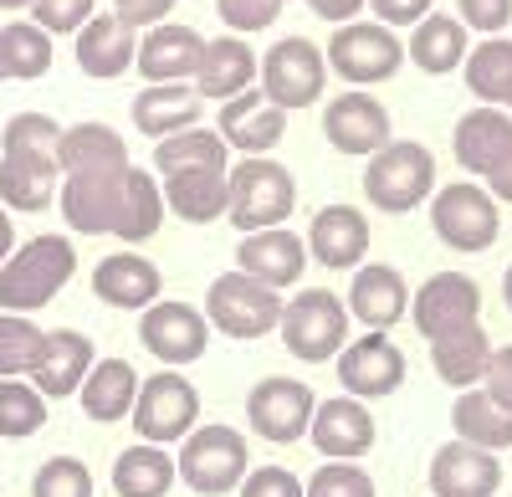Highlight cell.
<instances>
[{
	"mask_svg": "<svg viewBox=\"0 0 512 497\" xmlns=\"http://www.w3.org/2000/svg\"><path fill=\"white\" fill-rule=\"evenodd\" d=\"M236 492L241 497H308L303 492V477L287 472V467H251Z\"/></svg>",
	"mask_w": 512,
	"mask_h": 497,
	"instance_id": "49",
	"label": "cell"
},
{
	"mask_svg": "<svg viewBox=\"0 0 512 497\" xmlns=\"http://www.w3.org/2000/svg\"><path fill=\"white\" fill-rule=\"evenodd\" d=\"M410 318H415V334L425 344L451 334V328L482 323V287H477V277H466V272H431L415 287Z\"/></svg>",
	"mask_w": 512,
	"mask_h": 497,
	"instance_id": "13",
	"label": "cell"
},
{
	"mask_svg": "<svg viewBox=\"0 0 512 497\" xmlns=\"http://www.w3.org/2000/svg\"><path fill=\"white\" fill-rule=\"evenodd\" d=\"M31 497H93V467L82 457H47L31 477Z\"/></svg>",
	"mask_w": 512,
	"mask_h": 497,
	"instance_id": "44",
	"label": "cell"
},
{
	"mask_svg": "<svg viewBox=\"0 0 512 497\" xmlns=\"http://www.w3.org/2000/svg\"><path fill=\"white\" fill-rule=\"evenodd\" d=\"M62 123L47 113H16L0 129V205L11 211H47L62 190L57 170Z\"/></svg>",
	"mask_w": 512,
	"mask_h": 497,
	"instance_id": "1",
	"label": "cell"
},
{
	"mask_svg": "<svg viewBox=\"0 0 512 497\" xmlns=\"http://www.w3.org/2000/svg\"><path fill=\"white\" fill-rule=\"evenodd\" d=\"M231 170H185V175H164V211H175L190 226H210L226 216L231 200Z\"/></svg>",
	"mask_w": 512,
	"mask_h": 497,
	"instance_id": "33",
	"label": "cell"
},
{
	"mask_svg": "<svg viewBox=\"0 0 512 497\" xmlns=\"http://www.w3.org/2000/svg\"><path fill=\"white\" fill-rule=\"evenodd\" d=\"M451 149H456V164H461L466 175L487 180L497 164L512 154V113H507V108H487V103H477L472 113H461V118H456Z\"/></svg>",
	"mask_w": 512,
	"mask_h": 497,
	"instance_id": "23",
	"label": "cell"
},
{
	"mask_svg": "<svg viewBox=\"0 0 512 497\" xmlns=\"http://www.w3.org/2000/svg\"><path fill=\"white\" fill-rule=\"evenodd\" d=\"M451 431H456V441L477 446V451H492V457L512 446V416H507V410H502L482 385L456 395V405H451Z\"/></svg>",
	"mask_w": 512,
	"mask_h": 497,
	"instance_id": "36",
	"label": "cell"
},
{
	"mask_svg": "<svg viewBox=\"0 0 512 497\" xmlns=\"http://www.w3.org/2000/svg\"><path fill=\"white\" fill-rule=\"evenodd\" d=\"M16 226H11V211H0V267H6L11 262V252H16Z\"/></svg>",
	"mask_w": 512,
	"mask_h": 497,
	"instance_id": "55",
	"label": "cell"
},
{
	"mask_svg": "<svg viewBox=\"0 0 512 497\" xmlns=\"http://www.w3.org/2000/svg\"><path fill=\"white\" fill-rule=\"evenodd\" d=\"M431 231L451 252H487L502 231V211L482 180H451L431 195Z\"/></svg>",
	"mask_w": 512,
	"mask_h": 497,
	"instance_id": "8",
	"label": "cell"
},
{
	"mask_svg": "<svg viewBox=\"0 0 512 497\" xmlns=\"http://www.w3.org/2000/svg\"><path fill=\"white\" fill-rule=\"evenodd\" d=\"M313 390L303 380H292V375H267V380H256L251 395H246V426L262 436V441H277V446H292V441H303L308 426H313Z\"/></svg>",
	"mask_w": 512,
	"mask_h": 497,
	"instance_id": "12",
	"label": "cell"
},
{
	"mask_svg": "<svg viewBox=\"0 0 512 497\" xmlns=\"http://www.w3.org/2000/svg\"><path fill=\"white\" fill-rule=\"evenodd\" d=\"M57 170L88 175V170H128V144L108 123H72L57 139Z\"/></svg>",
	"mask_w": 512,
	"mask_h": 497,
	"instance_id": "35",
	"label": "cell"
},
{
	"mask_svg": "<svg viewBox=\"0 0 512 497\" xmlns=\"http://www.w3.org/2000/svg\"><path fill=\"white\" fill-rule=\"evenodd\" d=\"M231 200H226V216L241 236L251 231H277L287 216H292V205H297V180L287 164H277L272 154L262 159H241L231 164Z\"/></svg>",
	"mask_w": 512,
	"mask_h": 497,
	"instance_id": "4",
	"label": "cell"
},
{
	"mask_svg": "<svg viewBox=\"0 0 512 497\" xmlns=\"http://www.w3.org/2000/svg\"><path fill=\"white\" fill-rule=\"evenodd\" d=\"M200 93L190 82H149V88L134 98V129L144 139H169V134H185L200 123Z\"/></svg>",
	"mask_w": 512,
	"mask_h": 497,
	"instance_id": "30",
	"label": "cell"
},
{
	"mask_svg": "<svg viewBox=\"0 0 512 497\" xmlns=\"http://www.w3.org/2000/svg\"><path fill=\"white\" fill-rule=\"evenodd\" d=\"M41 328L21 313H0V380H31V364L41 354Z\"/></svg>",
	"mask_w": 512,
	"mask_h": 497,
	"instance_id": "43",
	"label": "cell"
},
{
	"mask_svg": "<svg viewBox=\"0 0 512 497\" xmlns=\"http://www.w3.org/2000/svg\"><path fill=\"white\" fill-rule=\"evenodd\" d=\"M502 303H507V313H512V267L502 272Z\"/></svg>",
	"mask_w": 512,
	"mask_h": 497,
	"instance_id": "56",
	"label": "cell"
},
{
	"mask_svg": "<svg viewBox=\"0 0 512 497\" xmlns=\"http://www.w3.org/2000/svg\"><path fill=\"white\" fill-rule=\"evenodd\" d=\"M338 364V385L354 400H384L405 385V349L390 334H359L344 344Z\"/></svg>",
	"mask_w": 512,
	"mask_h": 497,
	"instance_id": "16",
	"label": "cell"
},
{
	"mask_svg": "<svg viewBox=\"0 0 512 497\" xmlns=\"http://www.w3.org/2000/svg\"><path fill=\"white\" fill-rule=\"evenodd\" d=\"M431 6H436V0H369L374 21H379V26H390V31L425 21V16H431Z\"/></svg>",
	"mask_w": 512,
	"mask_h": 497,
	"instance_id": "50",
	"label": "cell"
},
{
	"mask_svg": "<svg viewBox=\"0 0 512 497\" xmlns=\"http://www.w3.org/2000/svg\"><path fill=\"white\" fill-rule=\"evenodd\" d=\"M47 426V395L31 380H0V436L26 441Z\"/></svg>",
	"mask_w": 512,
	"mask_h": 497,
	"instance_id": "42",
	"label": "cell"
},
{
	"mask_svg": "<svg viewBox=\"0 0 512 497\" xmlns=\"http://www.w3.org/2000/svg\"><path fill=\"white\" fill-rule=\"evenodd\" d=\"M277 334H282L292 359L328 364L349 344V308L338 293H328V287H303V293H292V303H282Z\"/></svg>",
	"mask_w": 512,
	"mask_h": 497,
	"instance_id": "5",
	"label": "cell"
},
{
	"mask_svg": "<svg viewBox=\"0 0 512 497\" xmlns=\"http://www.w3.org/2000/svg\"><path fill=\"white\" fill-rule=\"evenodd\" d=\"M77 400L88 410V421H98V426L128 421L134 416V400H139V369L128 359H98L93 375L82 380Z\"/></svg>",
	"mask_w": 512,
	"mask_h": 497,
	"instance_id": "32",
	"label": "cell"
},
{
	"mask_svg": "<svg viewBox=\"0 0 512 497\" xmlns=\"http://www.w3.org/2000/svg\"><path fill=\"white\" fill-rule=\"evenodd\" d=\"M0 82H6V62H0Z\"/></svg>",
	"mask_w": 512,
	"mask_h": 497,
	"instance_id": "59",
	"label": "cell"
},
{
	"mask_svg": "<svg viewBox=\"0 0 512 497\" xmlns=\"http://www.w3.org/2000/svg\"><path fill=\"white\" fill-rule=\"evenodd\" d=\"M216 16L226 21V31H231V36L267 31V26L282 16V0H216Z\"/></svg>",
	"mask_w": 512,
	"mask_h": 497,
	"instance_id": "47",
	"label": "cell"
},
{
	"mask_svg": "<svg viewBox=\"0 0 512 497\" xmlns=\"http://www.w3.org/2000/svg\"><path fill=\"white\" fill-rule=\"evenodd\" d=\"M349 318H359L369 334H384L410 313V287L400 277V267H384V262H364L349 282V298H344Z\"/></svg>",
	"mask_w": 512,
	"mask_h": 497,
	"instance_id": "24",
	"label": "cell"
},
{
	"mask_svg": "<svg viewBox=\"0 0 512 497\" xmlns=\"http://www.w3.org/2000/svg\"><path fill=\"white\" fill-rule=\"evenodd\" d=\"M139 344L164 364V369H180L195 364L210 349V323L200 308L180 303V298H159L154 308H144L139 318Z\"/></svg>",
	"mask_w": 512,
	"mask_h": 497,
	"instance_id": "14",
	"label": "cell"
},
{
	"mask_svg": "<svg viewBox=\"0 0 512 497\" xmlns=\"http://www.w3.org/2000/svg\"><path fill=\"white\" fill-rule=\"evenodd\" d=\"M159 226H164V190H159V180L149 170H139V164H134L128 180H123V205H118L113 236L128 241V246H139V241L159 236Z\"/></svg>",
	"mask_w": 512,
	"mask_h": 497,
	"instance_id": "38",
	"label": "cell"
},
{
	"mask_svg": "<svg viewBox=\"0 0 512 497\" xmlns=\"http://www.w3.org/2000/svg\"><path fill=\"white\" fill-rule=\"evenodd\" d=\"M77 272V246L57 231L31 236L16 246L11 262L0 267V313H21L31 318L36 308H47Z\"/></svg>",
	"mask_w": 512,
	"mask_h": 497,
	"instance_id": "2",
	"label": "cell"
},
{
	"mask_svg": "<svg viewBox=\"0 0 512 497\" xmlns=\"http://www.w3.org/2000/svg\"><path fill=\"white\" fill-rule=\"evenodd\" d=\"M482 390H487V395L507 410V416H512V344H507V349H492V364H487Z\"/></svg>",
	"mask_w": 512,
	"mask_h": 497,
	"instance_id": "52",
	"label": "cell"
},
{
	"mask_svg": "<svg viewBox=\"0 0 512 497\" xmlns=\"http://www.w3.org/2000/svg\"><path fill=\"white\" fill-rule=\"evenodd\" d=\"M98 364V349L88 334H77V328H52L47 339H41V354L31 364V385L47 395V400H67L82 390V380L93 375Z\"/></svg>",
	"mask_w": 512,
	"mask_h": 497,
	"instance_id": "22",
	"label": "cell"
},
{
	"mask_svg": "<svg viewBox=\"0 0 512 497\" xmlns=\"http://www.w3.org/2000/svg\"><path fill=\"white\" fill-rule=\"evenodd\" d=\"M456 21L466 31H482V36H502L512 21V0H456Z\"/></svg>",
	"mask_w": 512,
	"mask_h": 497,
	"instance_id": "48",
	"label": "cell"
},
{
	"mask_svg": "<svg viewBox=\"0 0 512 497\" xmlns=\"http://www.w3.org/2000/svg\"><path fill=\"white\" fill-rule=\"evenodd\" d=\"M256 72H262V57H256L241 36L226 31L216 41H205V57H200V72H195V93L216 98V103H231L246 88H256Z\"/></svg>",
	"mask_w": 512,
	"mask_h": 497,
	"instance_id": "28",
	"label": "cell"
},
{
	"mask_svg": "<svg viewBox=\"0 0 512 497\" xmlns=\"http://www.w3.org/2000/svg\"><path fill=\"white\" fill-rule=\"evenodd\" d=\"M169 11H175V0H113V16L128 21L134 31H154V26H164Z\"/></svg>",
	"mask_w": 512,
	"mask_h": 497,
	"instance_id": "51",
	"label": "cell"
},
{
	"mask_svg": "<svg viewBox=\"0 0 512 497\" xmlns=\"http://www.w3.org/2000/svg\"><path fill=\"white\" fill-rule=\"evenodd\" d=\"M134 170V164H128ZM128 170H88V175H62L57 190V211L77 236H108L118 221V205H123V180Z\"/></svg>",
	"mask_w": 512,
	"mask_h": 497,
	"instance_id": "17",
	"label": "cell"
},
{
	"mask_svg": "<svg viewBox=\"0 0 512 497\" xmlns=\"http://www.w3.org/2000/svg\"><path fill=\"white\" fill-rule=\"evenodd\" d=\"M139 62V31L118 21V16H93L88 26L77 31V67L98 77V82H113L123 77L128 67Z\"/></svg>",
	"mask_w": 512,
	"mask_h": 497,
	"instance_id": "29",
	"label": "cell"
},
{
	"mask_svg": "<svg viewBox=\"0 0 512 497\" xmlns=\"http://www.w3.org/2000/svg\"><path fill=\"white\" fill-rule=\"evenodd\" d=\"M308 257L328 272H359L369 257V216L359 205H323L308 226Z\"/></svg>",
	"mask_w": 512,
	"mask_h": 497,
	"instance_id": "19",
	"label": "cell"
},
{
	"mask_svg": "<svg viewBox=\"0 0 512 497\" xmlns=\"http://www.w3.org/2000/svg\"><path fill=\"white\" fill-rule=\"evenodd\" d=\"M93 293H98V303H108V308L144 313V308H154L159 293H164V272H159L149 257H139V252H113V257H103V262L93 267Z\"/></svg>",
	"mask_w": 512,
	"mask_h": 497,
	"instance_id": "25",
	"label": "cell"
},
{
	"mask_svg": "<svg viewBox=\"0 0 512 497\" xmlns=\"http://www.w3.org/2000/svg\"><path fill=\"white\" fill-rule=\"evenodd\" d=\"M323 57H328V72H338L349 88H369V82H384L405 67V41L379 21H344L333 26Z\"/></svg>",
	"mask_w": 512,
	"mask_h": 497,
	"instance_id": "9",
	"label": "cell"
},
{
	"mask_svg": "<svg viewBox=\"0 0 512 497\" xmlns=\"http://www.w3.org/2000/svg\"><path fill=\"white\" fill-rule=\"evenodd\" d=\"M482 185H487V195H492L497 205H512V154H507V159L497 164V170H492V175H487Z\"/></svg>",
	"mask_w": 512,
	"mask_h": 497,
	"instance_id": "54",
	"label": "cell"
},
{
	"mask_svg": "<svg viewBox=\"0 0 512 497\" xmlns=\"http://www.w3.org/2000/svg\"><path fill=\"white\" fill-rule=\"evenodd\" d=\"M466 52H472V31H466L456 16H441L431 11L425 21L410 26V41H405V57L420 67V72H431V77H446L466 62Z\"/></svg>",
	"mask_w": 512,
	"mask_h": 497,
	"instance_id": "34",
	"label": "cell"
},
{
	"mask_svg": "<svg viewBox=\"0 0 512 497\" xmlns=\"http://www.w3.org/2000/svg\"><path fill=\"white\" fill-rule=\"evenodd\" d=\"M200 57H205V36L195 26H175V21H164L154 31L139 36V72L144 82H185L200 72Z\"/></svg>",
	"mask_w": 512,
	"mask_h": 497,
	"instance_id": "27",
	"label": "cell"
},
{
	"mask_svg": "<svg viewBox=\"0 0 512 497\" xmlns=\"http://www.w3.org/2000/svg\"><path fill=\"white\" fill-rule=\"evenodd\" d=\"M502 108H507V113H512V88H507V98H502Z\"/></svg>",
	"mask_w": 512,
	"mask_h": 497,
	"instance_id": "58",
	"label": "cell"
},
{
	"mask_svg": "<svg viewBox=\"0 0 512 497\" xmlns=\"http://www.w3.org/2000/svg\"><path fill=\"white\" fill-rule=\"evenodd\" d=\"M175 477H180L175 457H169L164 446H149V441L118 451V462H113V492L118 497H169L175 492Z\"/></svg>",
	"mask_w": 512,
	"mask_h": 497,
	"instance_id": "37",
	"label": "cell"
},
{
	"mask_svg": "<svg viewBox=\"0 0 512 497\" xmlns=\"http://www.w3.org/2000/svg\"><path fill=\"white\" fill-rule=\"evenodd\" d=\"M461 72H466V88H472L477 103L502 108V98H507V88H512V41H507V36L477 41V47L466 52Z\"/></svg>",
	"mask_w": 512,
	"mask_h": 497,
	"instance_id": "40",
	"label": "cell"
},
{
	"mask_svg": "<svg viewBox=\"0 0 512 497\" xmlns=\"http://www.w3.org/2000/svg\"><path fill=\"white\" fill-rule=\"evenodd\" d=\"M134 431L149 446H175L195 431L200 421V390L180 375V369H159V375L139 380V400H134Z\"/></svg>",
	"mask_w": 512,
	"mask_h": 497,
	"instance_id": "10",
	"label": "cell"
},
{
	"mask_svg": "<svg viewBox=\"0 0 512 497\" xmlns=\"http://www.w3.org/2000/svg\"><path fill=\"white\" fill-rule=\"evenodd\" d=\"M308 497H379L374 492V477L359 467V462H323L308 482H303Z\"/></svg>",
	"mask_w": 512,
	"mask_h": 497,
	"instance_id": "45",
	"label": "cell"
},
{
	"mask_svg": "<svg viewBox=\"0 0 512 497\" xmlns=\"http://www.w3.org/2000/svg\"><path fill=\"white\" fill-rule=\"evenodd\" d=\"M256 77H262V93L282 113L313 108L323 98V88H328V57H323V47H313L308 36H282V41H272V52L262 57V72Z\"/></svg>",
	"mask_w": 512,
	"mask_h": 497,
	"instance_id": "11",
	"label": "cell"
},
{
	"mask_svg": "<svg viewBox=\"0 0 512 497\" xmlns=\"http://www.w3.org/2000/svg\"><path fill=\"white\" fill-rule=\"evenodd\" d=\"M431 364H436V375L451 390H477L487 380V364H492L487 328L482 323H466V328H451V334L431 339Z\"/></svg>",
	"mask_w": 512,
	"mask_h": 497,
	"instance_id": "31",
	"label": "cell"
},
{
	"mask_svg": "<svg viewBox=\"0 0 512 497\" xmlns=\"http://www.w3.org/2000/svg\"><path fill=\"white\" fill-rule=\"evenodd\" d=\"M0 11H31V0H0Z\"/></svg>",
	"mask_w": 512,
	"mask_h": 497,
	"instance_id": "57",
	"label": "cell"
},
{
	"mask_svg": "<svg viewBox=\"0 0 512 497\" xmlns=\"http://www.w3.org/2000/svg\"><path fill=\"white\" fill-rule=\"evenodd\" d=\"M180 477L190 482V492L200 497H226L246 482L251 472V446L236 426H195L180 441V457H175Z\"/></svg>",
	"mask_w": 512,
	"mask_h": 497,
	"instance_id": "6",
	"label": "cell"
},
{
	"mask_svg": "<svg viewBox=\"0 0 512 497\" xmlns=\"http://www.w3.org/2000/svg\"><path fill=\"white\" fill-rule=\"evenodd\" d=\"M308 436H313V451H323V462H359L374 451L379 426H374V410L364 400L333 395V400H318Z\"/></svg>",
	"mask_w": 512,
	"mask_h": 497,
	"instance_id": "18",
	"label": "cell"
},
{
	"mask_svg": "<svg viewBox=\"0 0 512 497\" xmlns=\"http://www.w3.org/2000/svg\"><path fill=\"white\" fill-rule=\"evenodd\" d=\"M323 139H328L338 154H349V159H369V154H379L384 144L395 139L390 108H384L374 93H364V88L338 93V98L323 108Z\"/></svg>",
	"mask_w": 512,
	"mask_h": 497,
	"instance_id": "15",
	"label": "cell"
},
{
	"mask_svg": "<svg viewBox=\"0 0 512 497\" xmlns=\"http://www.w3.org/2000/svg\"><path fill=\"white\" fill-rule=\"evenodd\" d=\"M236 272L256 277L262 287H272V293H282V287H297L308 272V241L277 226V231H251L241 236L236 246Z\"/></svg>",
	"mask_w": 512,
	"mask_h": 497,
	"instance_id": "20",
	"label": "cell"
},
{
	"mask_svg": "<svg viewBox=\"0 0 512 497\" xmlns=\"http://www.w3.org/2000/svg\"><path fill=\"white\" fill-rule=\"evenodd\" d=\"M436 195V154L415 139H390L364 164V200L384 216H410Z\"/></svg>",
	"mask_w": 512,
	"mask_h": 497,
	"instance_id": "3",
	"label": "cell"
},
{
	"mask_svg": "<svg viewBox=\"0 0 512 497\" xmlns=\"http://www.w3.org/2000/svg\"><path fill=\"white\" fill-rule=\"evenodd\" d=\"M502 487V462L492 451H477L466 441H446L431 457V492L436 497H492Z\"/></svg>",
	"mask_w": 512,
	"mask_h": 497,
	"instance_id": "26",
	"label": "cell"
},
{
	"mask_svg": "<svg viewBox=\"0 0 512 497\" xmlns=\"http://www.w3.org/2000/svg\"><path fill=\"white\" fill-rule=\"evenodd\" d=\"M0 62H6V77L16 82H36L52 72V36L36 21H11L0 26Z\"/></svg>",
	"mask_w": 512,
	"mask_h": 497,
	"instance_id": "41",
	"label": "cell"
},
{
	"mask_svg": "<svg viewBox=\"0 0 512 497\" xmlns=\"http://www.w3.org/2000/svg\"><path fill=\"white\" fill-rule=\"evenodd\" d=\"M154 170L159 175H185V170H231V149L216 129H185L154 144Z\"/></svg>",
	"mask_w": 512,
	"mask_h": 497,
	"instance_id": "39",
	"label": "cell"
},
{
	"mask_svg": "<svg viewBox=\"0 0 512 497\" xmlns=\"http://www.w3.org/2000/svg\"><path fill=\"white\" fill-rule=\"evenodd\" d=\"M93 16V0H31V21L47 36H77Z\"/></svg>",
	"mask_w": 512,
	"mask_h": 497,
	"instance_id": "46",
	"label": "cell"
},
{
	"mask_svg": "<svg viewBox=\"0 0 512 497\" xmlns=\"http://www.w3.org/2000/svg\"><path fill=\"white\" fill-rule=\"evenodd\" d=\"M216 134L226 139V149H241L246 159H262L282 144L287 134V113L262 93V88H246L241 98L221 103V118H216Z\"/></svg>",
	"mask_w": 512,
	"mask_h": 497,
	"instance_id": "21",
	"label": "cell"
},
{
	"mask_svg": "<svg viewBox=\"0 0 512 497\" xmlns=\"http://www.w3.org/2000/svg\"><path fill=\"white\" fill-rule=\"evenodd\" d=\"M200 313L216 334L251 344V339H267L282 323V293H272V287H262L246 272H221L216 282H210Z\"/></svg>",
	"mask_w": 512,
	"mask_h": 497,
	"instance_id": "7",
	"label": "cell"
},
{
	"mask_svg": "<svg viewBox=\"0 0 512 497\" xmlns=\"http://www.w3.org/2000/svg\"><path fill=\"white\" fill-rule=\"evenodd\" d=\"M313 6V16H323V21H333V26H344V21H354L369 0H308Z\"/></svg>",
	"mask_w": 512,
	"mask_h": 497,
	"instance_id": "53",
	"label": "cell"
},
{
	"mask_svg": "<svg viewBox=\"0 0 512 497\" xmlns=\"http://www.w3.org/2000/svg\"><path fill=\"white\" fill-rule=\"evenodd\" d=\"M282 6H287V0H282Z\"/></svg>",
	"mask_w": 512,
	"mask_h": 497,
	"instance_id": "60",
	"label": "cell"
}]
</instances>
